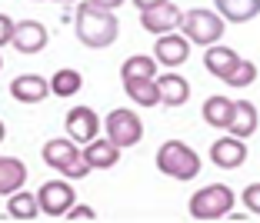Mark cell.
<instances>
[{
  "label": "cell",
  "instance_id": "28",
  "mask_svg": "<svg viewBox=\"0 0 260 223\" xmlns=\"http://www.w3.org/2000/svg\"><path fill=\"white\" fill-rule=\"evenodd\" d=\"M14 27H17V20H14V17L0 14V47H7L10 40H14Z\"/></svg>",
  "mask_w": 260,
  "mask_h": 223
},
{
  "label": "cell",
  "instance_id": "30",
  "mask_svg": "<svg viewBox=\"0 0 260 223\" xmlns=\"http://www.w3.org/2000/svg\"><path fill=\"white\" fill-rule=\"evenodd\" d=\"M157 4H167V0H134L137 10H150V7H157Z\"/></svg>",
  "mask_w": 260,
  "mask_h": 223
},
{
  "label": "cell",
  "instance_id": "5",
  "mask_svg": "<svg viewBox=\"0 0 260 223\" xmlns=\"http://www.w3.org/2000/svg\"><path fill=\"white\" fill-rule=\"evenodd\" d=\"M104 130H107V137L114 140L120 150H130V146H137L140 140H144V120H140L134 110L120 107V110H110L107 114Z\"/></svg>",
  "mask_w": 260,
  "mask_h": 223
},
{
  "label": "cell",
  "instance_id": "14",
  "mask_svg": "<svg viewBox=\"0 0 260 223\" xmlns=\"http://www.w3.org/2000/svg\"><path fill=\"white\" fill-rule=\"evenodd\" d=\"M84 160L90 163V170H114L120 163V146L110 137H93L90 143H84Z\"/></svg>",
  "mask_w": 260,
  "mask_h": 223
},
{
  "label": "cell",
  "instance_id": "25",
  "mask_svg": "<svg viewBox=\"0 0 260 223\" xmlns=\"http://www.w3.org/2000/svg\"><path fill=\"white\" fill-rule=\"evenodd\" d=\"M253 80H257V63H253V60H244V57H240V63L230 70L227 77H223V84L234 87V90H244V87H250V84H253Z\"/></svg>",
  "mask_w": 260,
  "mask_h": 223
},
{
  "label": "cell",
  "instance_id": "3",
  "mask_svg": "<svg viewBox=\"0 0 260 223\" xmlns=\"http://www.w3.org/2000/svg\"><path fill=\"white\" fill-rule=\"evenodd\" d=\"M187 207L193 220H223L234 210V190L227 183H207L190 197Z\"/></svg>",
  "mask_w": 260,
  "mask_h": 223
},
{
  "label": "cell",
  "instance_id": "19",
  "mask_svg": "<svg viewBox=\"0 0 260 223\" xmlns=\"http://www.w3.org/2000/svg\"><path fill=\"white\" fill-rule=\"evenodd\" d=\"M7 216H10V220H37V216H40L37 193H27L23 187L14 190L7 197Z\"/></svg>",
  "mask_w": 260,
  "mask_h": 223
},
{
  "label": "cell",
  "instance_id": "15",
  "mask_svg": "<svg viewBox=\"0 0 260 223\" xmlns=\"http://www.w3.org/2000/svg\"><path fill=\"white\" fill-rule=\"evenodd\" d=\"M157 87H160V103L164 107H184L190 100V84H187L180 73H160L157 77Z\"/></svg>",
  "mask_w": 260,
  "mask_h": 223
},
{
  "label": "cell",
  "instance_id": "9",
  "mask_svg": "<svg viewBox=\"0 0 260 223\" xmlns=\"http://www.w3.org/2000/svg\"><path fill=\"white\" fill-rule=\"evenodd\" d=\"M63 127H67V137L77 143H90L93 137H100V117L90 107H74L63 117Z\"/></svg>",
  "mask_w": 260,
  "mask_h": 223
},
{
  "label": "cell",
  "instance_id": "13",
  "mask_svg": "<svg viewBox=\"0 0 260 223\" xmlns=\"http://www.w3.org/2000/svg\"><path fill=\"white\" fill-rule=\"evenodd\" d=\"M50 93V80H44L40 73H20L10 80V97L17 103H40Z\"/></svg>",
  "mask_w": 260,
  "mask_h": 223
},
{
  "label": "cell",
  "instance_id": "18",
  "mask_svg": "<svg viewBox=\"0 0 260 223\" xmlns=\"http://www.w3.org/2000/svg\"><path fill=\"white\" fill-rule=\"evenodd\" d=\"M217 14L230 23H247L260 14V0H214Z\"/></svg>",
  "mask_w": 260,
  "mask_h": 223
},
{
  "label": "cell",
  "instance_id": "27",
  "mask_svg": "<svg viewBox=\"0 0 260 223\" xmlns=\"http://www.w3.org/2000/svg\"><path fill=\"white\" fill-rule=\"evenodd\" d=\"M63 216H67L70 223H77V220H97V210H93V207H84V203H74V207H70Z\"/></svg>",
  "mask_w": 260,
  "mask_h": 223
},
{
  "label": "cell",
  "instance_id": "29",
  "mask_svg": "<svg viewBox=\"0 0 260 223\" xmlns=\"http://www.w3.org/2000/svg\"><path fill=\"white\" fill-rule=\"evenodd\" d=\"M90 4H97V7H104V10H117L120 4H127V0H90Z\"/></svg>",
  "mask_w": 260,
  "mask_h": 223
},
{
  "label": "cell",
  "instance_id": "12",
  "mask_svg": "<svg viewBox=\"0 0 260 223\" xmlns=\"http://www.w3.org/2000/svg\"><path fill=\"white\" fill-rule=\"evenodd\" d=\"M47 27L40 20H17L14 27V40H10V47H14L17 54H40L47 47Z\"/></svg>",
  "mask_w": 260,
  "mask_h": 223
},
{
  "label": "cell",
  "instance_id": "11",
  "mask_svg": "<svg viewBox=\"0 0 260 223\" xmlns=\"http://www.w3.org/2000/svg\"><path fill=\"white\" fill-rule=\"evenodd\" d=\"M40 157H44L47 167H54V170H67L70 163H77L80 157H84V150H80V143L70 137H54V140H47L44 150H40Z\"/></svg>",
  "mask_w": 260,
  "mask_h": 223
},
{
  "label": "cell",
  "instance_id": "17",
  "mask_svg": "<svg viewBox=\"0 0 260 223\" xmlns=\"http://www.w3.org/2000/svg\"><path fill=\"white\" fill-rule=\"evenodd\" d=\"M123 90L134 103L140 107H157L160 103V87H157V77H127L123 80Z\"/></svg>",
  "mask_w": 260,
  "mask_h": 223
},
{
  "label": "cell",
  "instance_id": "20",
  "mask_svg": "<svg viewBox=\"0 0 260 223\" xmlns=\"http://www.w3.org/2000/svg\"><path fill=\"white\" fill-rule=\"evenodd\" d=\"M253 130H257V107H253L250 100H234V120H230L227 133L247 140Z\"/></svg>",
  "mask_w": 260,
  "mask_h": 223
},
{
  "label": "cell",
  "instance_id": "21",
  "mask_svg": "<svg viewBox=\"0 0 260 223\" xmlns=\"http://www.w3.org/2000/svg\"><path fill=\"white\" fill-rule=\"evenodd\" d=\"M27 180V167L17 157H0V197H10Z\"/></svg>",
  "mask_w": 260,
  "mask_h": 223
},
{
  "label": "cell",
  "instance_id": "16",
  "mask_svg": "<svg viewBox=\"0 0 260 223\" xmlns=\"http://www.w3.org/2000/svg\"><path fill=\"white\" fill-rule=\"evenodd\" d=\"M204 50H207V54H204L207 73H214V77H220V80L240 63V54L234 50V47H217V44H210V47H204Z\"/></svg>",
  "mask_w": 260,
  "mask_h": 223
},
{
  "label": "cell",
  "instance_id": "6",
  "mask_svg": "<svg viewBox=\"0 0 260 223\" xmlns=\"http://www.w3.org/2000/svg\"><path fill=\"white\" fill-rule=\"evenodd\" d=\"M37 203H40V213L47 216H63L70 207H74V187L63 180H47L44 187L37 190Z\"/></svg>",
  "mask_w": 260,
  "mask_h": 223
},
{
  "label": "cell",
  "instance_id": "33",
  "mask_svg": "<svg viewBox=\"0 0 260 223\" xmlns=\"http://www.w3.org/2000/svg\"><path fill=\"white\" fill-rule=\"evenodd\" d=\"M0 67H4V57H0Z\"/></svg>",
  "mask_w": 260,
  "mask_h": 223
},
{
  "label": "cell",
  "instance_id": "24",
  "mask_svg": "<svg viewBox=\"0 0 260 223\" xmlns=\"http://www.w3.org/2000/svg\"><path fill=\"white\" fill-rule=\"evenodd\" d=\"M157 73V57H147V54H137V57H127L120 63V77H153Z\"/></svg>",
  "mask_w": 260,
  "mask_h": 223
},
{
  "label": "cell",
  "instance_id": "31",
  "mask_svg": "<svg viewBox=\"0 0 260 223\" xmlns=\"http://www.w3.org/2000/svg\"><path fill=\"white\" fill-rule=\"evenodd\" d=\"M4 137H7V127H4V120H0V143H4Z\"/></svg>",
  "mask_w": 260,
  "mask_h": 223
},
{
  "label": "cell",
  "instance_id": "23",
  "mask_svg": "<svg viewBox=\"0 0 260 223\" xmlns=\"http://www.w3.org/2000/svg\"><path fill=\"white\" fill-rule=\"evenodd\" d=\"M80 87H84V77H80V70H57L54 77H50V93L54 97H77L80 93Z\"/></svg>",
  "mask_w": 260,
  "mask_h": 223
},
{
  "label": "cell",
  "instance_id": "26",
  "mask_svg": "<svg viewBox=\"0 0 260 223\" xmlns=\"http://www.w3.org/2000/svg\"><path fill=\"white\" fill-rule=\"evenodd\" d=\"M240 203L247 207L250 216H260V183H250L244 193H240Z\"/></svg>",
  "mask_w": 260,
  "mask_h": 223
},
{
  "label": "cell",
  "instance_id": "4",
  "mask_svg": "<svg viewBox=\"0 0 260 223\" xmlns=\"http://www.w3.org/2000/svg\"><path fill=\"white\" fill-rule=\"evenodd\" d=\"M184 33L190 44L197 47H210V44H220L223 30H227V20H223L217 10H207V7H193L184 14Z\"/></svg>",
  "mask_w": 260,
  "mask_h": 223
},
{
  "label": "cell",
  "instance_id": "2",
  "mask_svg": "<svg viewBox=\"0 0 260 223\" xmlns=\"http://www.w3.org/2000/svg\"><path fill=\"white\" fill-rule=\"evenodd\" d=\"M153 160H157V170H160L164 177L180 180V183H187V180H193L200 173V154L193 146H187L184 140H167V143H160V150H157Z\"/></svg>",
  "mask_w": 260,
  "mask_h": 223
},
{
  "label": "cell",
  "instance_id": "7",
  "mask_svg": "<svg viewBox=\"0 0 260 223\" xmlns=\"http://www.w3.org/2000/svg\"><path fill=\"white\" fill-rule=\"evenodd\" d=\"M180 23H184V14H180V7H177L174 0H167V4H157V7L150 10H140V27H144L147 33H170V30H180Z\"/></svg>",
  "mask_w": 260,
  "mask_h": 223
},
{
  "label": "cell",
  "instance_id": "10",
  "mask_svg": "<svg viewBox=\"0 0 260 223\" xmlns=\"http://www.w3.org/2000/svg\"><path fill=\"white\" fill-rule=\"evenodd\" d=\"M210 163L220 170H237L247 163V143L240 137H234V133H227V137L214 140V146H210Z\"/></svg>",
  "mask_w": 260,
  "mask_h": 223
},
{
  "label": "cell",
  "instance_id": "32",
  "mask_svg": "<svg viewBox=\"0 0 260 223\" xmlns=\"http://www.w3.org/2000/svg\"><path fill=\"white\" fill-rule=\"evenodd\" d=\"M57 4H77V0H57Z\"/></svg>",
  "mask_w": 260,
  "mask_h": 223
},
{
  "label": "cell",
  "instance_id": "22",
  "mask_svg": "<svg viewBox=\"0 0 260 223\" xmlns=\"http://www.w3.org/2000/svg\"><path fill=\"white\" fill-rule=\"evenodd\" d=\"M204 120L214 130H227L230 120H234V100H227V97H207L204 100Z\"/></svg>",
  "mask_w": 260,
  "mask_h": 223
},
{
  "label": "cell",
  "instance_id": "8",
  "mask_svg": "<svg viewBox=\"0 0 260 223\" xmlns=\"http://www.w3.org/2000/svg\"><path fill=\"white\" fill-rule=\"evenodd\" d=\"M153 57H157L160 67H180V63H187V57H190V40H187V33H180V30L160 33L157 44H153Z\"/></svg>",
  "mask_w": 260,
  "mask_h": 223
},
{
  "label": "cell",
  "instance_id": "1",
  "mask_svg": "<svg viewBox=\"0 0 260 223\" xmlns=\"http://www.w3.org/2000/svg\"><path fill=\"white\" fill-rule=\"evenodd\" d=\"M74 30H77V40L90 50H104L117 40L120 33V20L114 17V10H104L90 0H80V7L74 14Z\"/></svg>",
  "mask_w": 260,
  "mask_h": 223
}]
</instances>
